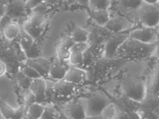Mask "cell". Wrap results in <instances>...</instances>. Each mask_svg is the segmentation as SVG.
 <instances>
[{
  "mask_svg": "<svg viewBox=\"0 0 159 119\" xmlns=\"http://www.w3.org/2000/svg\"><path fill=\"white\" fill-rule=\"evenodd\" d=\"M157 47V43L148 44L129 37L116 52L114 58L141 60L151 56Z\"/></svg>",
  "mask_w": 159,
  "mask_h": 119,
  "instance_id": "6da1fadb",
  "label": "cell"
},
{
  "mask_svg": "<svg viewBox=\"0 0 159 119\" xmlns=\"http://www.w3.org/2000/svg\"><path fill=\"white\" fill-rule=\"evenodd\" d=\"M86 118H96L100 116L106 106L111 103L109 99L101 92H95L88 98L81 99Z\"/></svg>",
  "mask_w": 159,
  "mask_h": 119,
  "instance_id": "7a4b0ae2",
  "label": "cell"
},
{
  "mask_svg": "<svg viewBox=\"0 0 159 119\" xmlns=\"http://www.w3.org/2000/svg\"><path fill=\"white\" fill-rule=\"evenodd\" d=\"M47 19V16L44 15L30 12L21 24L22 29L35 40H38L45 29Z\"/></svg>",
  "mask_w": 159,
  "mask_h": 119,
  "instance_id": "3957f363",
  "label": "cell"
},
{
  "mask_svg": "<svg viewBox=\"0 0 159 119\" xmlns=\"http://www.w3.org/2000/svg\"><path fill=\"white\" fill-rule=\"evenodd\" d=\"M121 86L126 96L131 100L141 103L146 96L145 84L140 79L131 77L123 79Z\"/></svg>",
  "mask_w": 159,
  "mask_h": 119,
  "instance_id": "277c9868",
  "label": "cell"
},
{
  "mask_svg": "<svg viewBox=\"0 0 159 119\" xmlns=\"http://www.w3.org/2000/svg\"><path fill=\"white\" fill-rule=\"evenodd\" d=\"M136 16L143 26L157 27L159 23V3L150 5L143 2L137 10Z\"/></svg>",
  "mask_w": 159,
  "mask_h": 119,
  "instance_id": "5b68a950",
  "label": "cell"
},
{
  "mask_svg": "<svg viewBox=\"0 0 159 119\" xmlns=\"http://www.w3.org/2000/svg\"><path fill=\"white\" fill-rule=\"evenodd\" d=\"M30 13L26 7L25 0H9L6 6L5 14L21 24Z\"/></svg>",
  "mask_w": 159,
  "mask_h": 119,
  "instance_id": "8992f818",
  "label": "cell"
},
{
  "mask_svg": "<svg viewBox=\"0 0 159 119\" xmlns=\"http://www.w3.org/2000/svg\"><path fill=\"white\" fill-rule=\"evenodd\" d=\"M134 23L127 17L122 15L110 17L104 27L114 34L124 33L134 27Z\"/></svg>",
  "mask_w": 159,
  "mask_h": 119,
  "instance_id": "52a82bcc",
  "label": "cell"
},
{
  "mask_svg": "<svg viewBox=\"0 0 159 119\" xmlns=\"http://www.w3.org/2000/svg\"><path fill=\"white\" fill-rule=\"evenodd\" d=\"M129 37L143 43L151 44L158 42L159 33L157 27L143 26L132 30L129 33Z\"/></svg>",
  "mask_w": 159,
  "mask_h": 119,
  "instance_id": "ba28073f",
  "label": "cell"
},
{
  "mask_svg": "<svg viewBox=\"0 0 159 119\" xmlns=\"http://www.w3.org/2000/svg\"><path fill=\"white\" fill-rule=\"evenodd\" d=\"M129 37V33H121L114 34L108 38L104 46V57L108 60L114 59L116 52Z\"/></svg>",
  "mask_w": 159,
  "mask_h": 119,
  "instance_id": "9c48e42d",
  "label": "cell"
},
{
  "mask_svg": "<svg viewBox=\"0 0 159 119\" xmlns=\"http://www.w3.org/2000/svg\"><path fill=\"white\" fill-rule=\"evenodd\" d=\"M143 0H116V7L123 16L134 14L143 4Z\"/></svg>",
  "mask_w": 159,
  "mask_h": 119,
  "instance_id": "30bf717a",
  "label": "cell"
},
{
  "mask_svg": "<svg viewBox=\"0 0 159 119\" xmlns=\"http://www.w3.org/2000/svg\"><path fill=\"white\" fill-rule=\"evenodd\" d=\"M24 62L37 71L42 77L44 79L49 77V73L52 62L49 60L40 56L35 59H27Z\"/></svg>",
  "mask_w": 159,
  "mask_h": 119,
  "instance_id": "8fae6325",
  "label": "cell"
},
{
  "mask_svg": "<svg viewBox=\"0 0 159 119\" xmlns=\"http://www.w3.org/2000/svg\"><path fill=\"white\" fill-rule=\"evenodd\" d=\"M46 88V79H44L43 77H39L31 80L29 90L35 96L37 103L43 104L45 101L47 99Z\"/></svg>",
  "mask_w": 159,
  "mask_h": 119,
  "instance_id": "7c38bea8",
  "label": "cell"
},
{
  "mask_svg": "<svg viewBox=\"0 0 159 119\" xmlns=\"http://www.w3.org/2000/svg\"><path fill=\"white\" fill-rule=\"evenodd\" d=\"M65 114L70 119H85V111L81 99L70 101L66 106Z\"/></svg>",
  "mask_w": 159,
  "mask_h": 119,
  "instance_id": "4fadbf2b",
  "label": "cell"
},
{
  "mask_svg": "<svg viewBox=\"0 0 159 119\" xmlns=\"http://www.w3.org/2000/svg\"><path fill=\"white\" fill-rule=\"evenodd\" d=\"M22 30V26L20 23L12 20L3 29L1 36L6 41L13 42L19 38Z\"/></svg>",
  "mask_w": 159,
  "mask_h": 119,
  "instance_id": "5bb4252c",
  "label": "cell"
},
{
  "mask_svg": "<svg viewBox=\"0 0 159 119\" xmlns=\"http://www.w3.org/2000/svg\"><path fill=\"white\" fill-rule=\"evenodd\" d=\"M68 69L64 61H61L57 57L51 62L48 78L55 81L63 79Z\"/></svg>",
  "mask_w": 159,
  "mask_h": 119,
  "instance_id": "9a60e30c",
  "label": "cell"
},
{
  "mask_svg": "<svg viewBox=\"0 0 159 119\" xmlns=\"http://www.w3.org/2000/svg\"><path fill=\"white\" fill-rule=\"evenodd\" d=\"M75 85L71 84L64 79L53 82L52 89L54 95L59 96H67L74 92Z\"/></svg>",
  "mask_w": 159,
  "mask_h": 119,
  "instance_id": "2e32d148",
  "label": "cell"
},
{
  "mask_svg": "<svg viewBox=\"0 0 159 119\" xmlns=\"http://www.w3.org/2000/svg\"><path fill=\"white\" fill-rule=\"evenodd\" d=\"M0 111L3 118L20 119L25 117V107L24 105L15 108L7 104H2L0 106Z\"/></svg>",
  "mask_w": 159,
  "mask_h": 119,
  "instance_id": "e0dca14e",
  "label": "cell"
},
{
  "mask_svg": "<svg viewBox=\"0 0 159 119\" xmlns=\"http://www.w3.org/2000/svg\"><path fill=\"white\" fill-rule=\"evenodd\" d=\"M63 79L71 84L78 85L85 81L86 73L84 71L80 68H69Z\"/></svg>",
  "mask_w": 159,
  "mask_h": 119,
  "instance_id": "ac0fdd59",
  "label": "cell"
},
{
  "mask_svg": "<svg viewBox=\"0 0 159 119\" xmlns=\"http://www.w3.org/2000/svg\"><path fill=\"white\" fill-rule=\"evenodd\" d=\"M45 108L41 103H33L25 108V117L28 119H41Z\"/></svg>",
  "mask_w": 159,
  "mask_h": 119,
  "instance_id": "d6986e66",
  "label": "cell"
},
{
  "mask_svg": "<svg viewBox=\"0 0 159 119\" xmlns=\"http://www.w3.org/2000/svg\"><path fill=\"white\" fill-rule=\"evenodd\" d=\"M90 15L94 21L101 27H104L111 17L109 10L90 11Z\"/></svg>",
  "mask_w": 159,
  "mask_h": 119,
  "instance_id": "ffe728a7",
  "label": "cell"
},
{
  "mask_svg": "<svg viewBox=\"0 0 159 119\" xmlns=\"http://www.w3.org/2000/svg\"><path fill=\"white\" fill-rule=\"evenodd\" d=\"M89 33L87 30L76 25L71 33L70 37L75 43L87 42L89 41Z\"/></svg>",
  "mask_w": 159,
  "mask_h": 119,
  "instance_id": "44dd1931",
  "label": "cell"
},
{
  "mask_svg": "<svg viewBox=\"0 0 159 119\" xmlns=\"http://www.w3.org/2000/svg\"><path fill=\"white\" fill-rule=\"evenodd\" d=\"M16 41L22 51L24 52L31 47L36 40L22 29L19 38Z\"/></svg>",
  "mask_w": 159,
  "mask_h": 119,
  "instance_id": "7402d4cb",
  "label": "cell"
},
{
  "mask_svg": "<svg viewBox=\"0 0 159 119\" xmlns=\"http://www.w3.org/2000/svg\"><path fill=\"white\" fill-rule=\"evenodd\" d=\"M112 0H89L88 7L90 11L109 10Z\"/></svg>",
  "mask_w": 159,
  "mask_h": 119,
  "instance_id": "603a6c76",
  "label": "cell"
},
{
  "mask_svg": "<svg viewBox=\"0 0 159 119\" xmlns=\"http://www.w3.org/2000/svg\"><path fill=\"white\" fill-rule=\"evenodd\" d=\"M118 108L114 103H109L102 111L99 117L101 119H116Z\"/></svg>",
  "mask_w": 159,
  "mask_h": 119,
  "instance_id": "cb8c5ba5",
  "label": "cell"
},
{
  "mask_svg": "<svg viewBox=\"0 0 159 119\" xmlns=\"http://www.w3.org/2000/svg\"><path fill=\"white\" fill-rule=\"evenodd\" d=\"M19 71L25 76L31 80L42 77L37 71L31 67L30 66L26 64L24 62H23L21 65H20Z\"/></svg>",
  "mask_w": 159,
  "mask_h": 119,
  "instance_id": "d4e9b609",
  "label": "cell"
},
{
  "mask_svg": "<svg viewBox=\"0 0 159 119\" xmlns=\"http://www.w3.org/2000/svg\"><path fill=\"white\" fill-rule=\"evenodd\" d=\"M15 79L17 85L23 91L29 89L32 80L25 76L19 70L16 73Z\"/></svg>",
  "mask_w": 159,
  "mask_h": 119,
  "instance_id": "484cf974",
  "label": "cell"
},
{
  "mask_svg": "<svg viewBox=\"0 0 159 119\" xmlns=\"http://www.w3.org/2000/svg\"><path fill=\"white\" fill-rule=\"evenodd\" d=\"M25 56L27 59H35L37 57H40L41 56V50L37 42V40L33 44L32 46L29 49L24 52Z\"/></svg>",
  "mask_w": 159,
  "mask_h": 119,
  "instance_id": "4316f807",
  "label": "cell"
},
{
  "mask_svg": "<svg viewBox=\"0 0 159 119\" xmlns=\"http://www.w3.org/2000/svg\"><path fill=\"white\" fill-rule=\"evenodd\" d=\"M59 117L60 114L53 106H45L41 119H58Z\"/></svg>",
  "mask_w": 159,
  "mask_h": 119,
  "instance_id": "83f0119b",
  "label": "cell"
},
{
  "mask_svg": "<svg viewBox=\"0 0 159 119\" xmlns=\"http://www.w3.org/2000/svg\"><path fill=\"white\" fill-rule=\"evenodd\" d=\"M57 57L61 61H68L70 54V49L63 45L59 43L57 47Z\"/></svg>",
  "mask_w": 159,
  "mask_h": 119,
  "instance_id": "f1b7e54d",
  "label": "cell"
},
{
  "mask_svg": "<svg viewBox=\"0 0 159 119\" xmlns=\"http://www.w3.org/2000/svg\"><path fill=\"white\" fill-rule=\"evenodd\" d=\"M84 53L79 51H70L68 61L72 65L81 64L83 61Z\"/></svg>",
  "mask_w": 159,
  "mask_h": 119,
  "instance_id": "f546056e",
  "label": "cell"
},
{
  "mask_svg": "<svg viewBox=\"0 0 159 119\" xmlns=\"http://www.w3.org/2000/svg\"><path fill=\"white\" fill-rule=\"evenodd\" d=\"M89 47V44L87 42H76L71 47L70 51H79L84 53Z\"/></svg>",
  "mask_w": 159,
  "mask_h": 119,
  "instance_id": "4dcf8cb0",
  "label": "cell"
},
{
  "mask_svg": "<svg viewBox=\"0 0 159 119\" xmlns=\"http://www.w3.org/2000/svg\"><path fill=\"white\" fill-rule=\"evenodd\" d=\"M43 2V0H25L26 7L30 12Z\"/></svg>",
  "mask_w": 159,
  "mask_h": 119,
  "instance_id": "1f68e13d",
  "label": "cell"
},
{
  "mask_svg": "<svg viewBox=\"0 0 159 119\" xmlns=\"http://www.w3.org/2000/svg\"><path fill=\"white\" fill-rule=\"evenodd\" d=\"M7 71V66L5 62L0 59V77L5 75Z\"/></svg>",
  "mask_w": 159,
  "mask_h": 119,
  "instance_id": "d6a6232c",
  "label": "cell"
},
{
  "mask_svg": "<svg viewBox=\"0 0 159 119\" xmlns=\"http://www.w3.org/2000/svg\"><path fill=\"white\" fill-rule=\"evenodd\" d=\"M43 1L52 7L59 5L64 2L63 0H43Z\"/></svg>",
  "mask_w": 159,
  "mask_h": 119,
  "instance_id": "836d02e7",
  "label": "cell"
},
{
  "mask_svg": "<svg viewBox=\"0 0 159 119\" xmlns=\"http://www.w3.org/2000/svg\"><path fill=\"white\" fill-rule=\"evenodd\" d=\"M89 0H77V3L80 5L88 7V2Z\"/></svg>",
  "mask_w": 159,
  "mask_h": 119,
  "instance_id": "e575fe53",
  "label": "cell"
},
{
  "mask_svg": "<svg viewBox=\"0 0 159 119\" xmlns=\"http://www.w3.org/2000/svg\"><path fill=\"white\" fill-rule=\"evenodd\" d=\"M159 0H143V2L147 4L154 5L159 3Z\"/></svg>",
  "mask_w": 159,
  "mask_h": 119,
  "instance_id": "d590c367",
  "label": "cell"
},
{
  "mask_svg": "<svg viewBox=\"0 0 159 119\" xmlns=\"http://www.w3.org/2000/svg\"><path fill=\"white\" fill-rule=\"evenodd\" d=\"M64 2L66 3L68 5H71L77 2V0H63Z\"/></svg>",
  "mask_w": 159,
  "mask_h": 119,
  "instance_id": "8d00e7d4",
  "label": "cell"
},
{
  "mask_svg": "<svg viewBox=\"0 0 159 119\" xmlns=\"http://www.w3.org/2000/svg\"><path fill=\"white\" fill-rule=\"evenodd\" d=\"M2 103H1V99H0V106L1 105V104H2Z\"/></svg>",
  "mask_w": 159,
  "mask_h": 119,
  "instance_id": "74e56055",
  "label": "cell"
}]
</instances>
